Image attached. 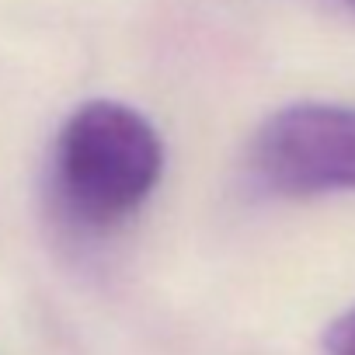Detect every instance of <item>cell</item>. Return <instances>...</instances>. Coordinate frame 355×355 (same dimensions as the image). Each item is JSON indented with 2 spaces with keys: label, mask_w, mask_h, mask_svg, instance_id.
<instances>
[{
  "label": "cell",
  "mask_w": 355,
  "mask_h": 355,
  "mask_svg": "<svg viewBox=\"0 0 355 355\" xmlns=\"http://www.w3.org/2000/svg\"><path fill=\"white\" fill-rule=\"evenodd\" d=\"M164 174L160 132L132 105L94 98L56 136L53 178L63 209L91 230L125 223Z\"/></svg>",
  "instance_id": "cell-1"
},
{
  "label": "cell",
  "mask_w": 355,
  "mask_h": 355,
  "mask_svg": "<svg viewBox=\"0 0 355 355\" xmlns=\"http://www.w3.org/2000/svg\"><path fill=\"white\" fill-rule=\"evenodd\" d=\"M251 167L279 196L355 192V105L296 101L272 112L251 139Z\"/></svg>",
  "instance_id": "cell-2"
},
{
  "label": "cell",
  "mask_w": 355,
  "mask_h": 355,
  "mask_svg": "<svg viewBox=\"0 0 355 355\" xmlns=\"http://www.w3.org/2000/svg\"><path fill=\"white\" fill-rule=\"evenodd\" d=\"M324 352L327 355H355V306L338 313L324 331Z\"/></svg>",
  "instance_id": "cell-3"
},
{
  "label": "cell",
  "mask_w": 355,
  "mask_h": 355,
  "mask_svg": "<svg viewBox=\"0 0 355 355\" xmlns=\"http://www.w3.org/2000/svg\"><path fill=\"white\" fill-rule=\"evenodd\" d=\"M348 4H352V8H355V0H348Z\"/></svg>",
  "instance_id": "cell-4"
}]
</instances>
